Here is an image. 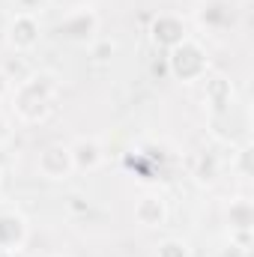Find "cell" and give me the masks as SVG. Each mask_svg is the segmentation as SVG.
<instances>
[{"label":"cell","mask_w":254,"mask_h":257,"mask_svg":"<svg viewBox=\"0 0 254 257\" xmlns=\"http://www.w3.org/2000/svg\"><path fill=\"white\" fill-rule=\"evenodd\" d=\"M156 257H191V251L183 239H165L159 245V254Z\"/></svg>","instance_id":"10"},{"label":"cell","mask_w":254,"mask_h":257,"mask_svg":"<svg viewBox=\"0 0 254 257\" xmlns=\"http://www.w3.org/2000/svg\"><path fill=\"white\" fill-rule=\"evenodd\" d=\"M96 30H99V18H96V12L87 9V6L72 9V12L63 18V24H60V33H63L69 42H78V45L93 42Z\"/></svg>","instance_id":"4"},{"label":"cell","mask_w":254,"mask_h":257,"mask_svg":"<svg viewBox=\"0 0 254 257\" xmlns=\"http://www.w3.org/2000/svg\"><path fill=\"white\" fill-rule=\"evenodd\" d=\"M165 218H168V206H165L162 197L147 194V197H141V200L135 203V221H138L141 227H162Z\"/></svg>","instance_id":"7"},{"label":"cell","mask_w":254,"mask_h":257,"mask_svg":"<svg viewBox=\"0 0 254 257\" xmlns=\"http://www.w3.org/2000/svg\"><path fill=\"white\" fill-rule=\"evenodd\" d=\"M9 96H12V111L21 123H42L57 108L60 84H57L54 75L42 72V75H33V78L21 81Z\"/></svg>","instance_id":"1"},{"label":"cell","mask_w":254,"mask_h":257,"mask_svg":"<svg viewBox=\"0 0 254 257\" xmlns=\"http://www.w3.org/2000/svg\"><path fill=\"white\" fill-rule=\"evenodd\" d=\"M186 39V24L177 18V15H159L156 24H153V42L162 45V48H174Z\"/></svg>","instance_id":"6"},{"label":"cell","mask_w":254,"mask_h":257,"mask_svg":"<svg viewBox=\"0 0 254 257\" xmlns=\"http://www.w3.org/2000/svg\"><path fill=\"white\" fill-rule=\"evenodd\" d=\"M227 221H230V230H248L254 221V212H251V203L245 197L233 200L230 203V212H227Z\"/></svg>","instance_id":"9"},{"label":"cell","mask_w":254,"mask_h":257,"mask_svg":"<svg viewBox=\"0 0 254 257\" xmlns=\"http://www.w3.org/2000/svg\"><path fill=\"white\" fill-rule=\"evenodd\" d=\"M168 69H171V75H174L177 81L194 84V81H200V78L206 75L209 57H206V51H203L194 39L186 36L180 45L171 48V54H168Z\"/></svg>","instance_id":"2"},{"label":"cell","mask_w":254,"mask_h":257,"mask_svg":"<svg viewBox=\"0 0 254 257\" xmlns=\"http://www.w3.org/2000/svg\"><path fill=\"white\" fill-rule=\"evenodd\" d=\"M72 150V162H75V171H96L102 162H105V153L99 147L96 138H81Z\"/></svg>","instance_id":"8"},{"label":"cell","mask_w":254,"mask_h":257,"mask_svg":"<svg viewBox=\"0 0 254 257\" xmlns=\"http://www.w3.org/2000/svg\"><path fill=\"white\" fill-rule=\"evenodd\" d=\"M6 39L15 51H30L39 42V18L27 15V12H15V18L9 21Z\"/></svg>","instance_id":"5"},{"label":"cell","mask_w":254,"mask_h":257,"mask_svg":"<svg viewBox=\"0 0 254 257\" xmlns=\"http://www.w3.org/2000/svg\"><path fill=\"white\" fill-rule=\"evenodd\" d=\"M36 168L45 180H69V174H75V162H72V150L66 144H48L39 159Z\"/></svg>","instance_id":"3"},{"label":"cell","mask_w":254,"mask_h":257,"mask_svg":"<svg viewBox=\"0 0 254 257\" xmlns=\"http://www.w3.org/2000/svg\"><path fill=\"white\" fill-rule=\"evenodd\" d=\"M9 93H12V81L0 72V99H3V96H9Z\"/></svg>","instance_id":"11"}]
</instances>
